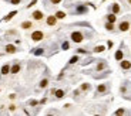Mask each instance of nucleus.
Listing matches in <instances>:
<instances>
[{
  "instance_id": "f257e3e1",
  "label": "nucleus",
  "mask_w": 131,
  "mask_h": 116,
  "mask_svg": "<svg viewBox=\"0 0 131 116\" xmlns=\"http://www.w3.org/2000/svg\"><path fill=\"white\" fill-rule=\"evenodd\" d=\"M70 38L73 43H81L84 40V34L81 31H73V33L70 34Z\"/></svg>"
},
{
  "instance_id": "f03ea898",
  "label": "nucleus",
  "mask_w": 131,
  "mask_h": 116,
  "mask_svg": "<svg viewBox=\"0 0 131 116\" xmlns=\"http://www.w3.org/2000/svg\"><path fill=\"white\" fill-rule=\"evenodd\" d=\"M44 38V34H43V31H33L31 33V40L33 41H41Z\"/></svg>"
},
{
  "instance_id": "7ed1b4c3",
  "label": "nucleus",
  "mask_w": 131,
  "mask_h": 116,
  "mask_svg": "<svg viewBox=\"0 0 131 116\" xmlns=\"http://www.w3.org/2000/svg\"><path fill=\"white\" fill-rule=\"evenodd\" d=\"M107 91H108L107 83H100L97 86V95H104V94H107Z\"/></svg>"
},
{
  "instance_id": "20e7f679",
  "label": "nucleus",
  "mask_w": 131,
  "mask_h": 116,
  "mask_svg": "<svg viewBox=\"0 0 131 116\" xmlns=\"http://www.w3.org/2000/svg\"><path fill=\"white\" fill-rule=\"evenodd\" d=\"M120 67H121V69H124V71H128V69H131V61L123 58V60L120 61Z\"/></svg>"
},
{
  "instance_id": "39448f33",
  "label": "nucleus",
  "mask_w": 131,
  "mask_h": 116,
  "mask_svg": "<svg viewBox=\"0 0 131 116\" xmlns=\"http://www.w3.org/2000/svg\"><path fill=\"white\" fill-rule=\"evenodd\" d=\"M118 30H120V31H128V30H130V21H128V20L121 21L120 25H118Z\"/></svg>"
},
{
  "instance_id": "423d86ee",
  "label": "nucleus",
  "mask_w": 131,
  "mask_h": 116,
  "mask_svg": "<svg viewBox=\"0 0 131 116\" xmlns=\"http://www.w3.org/2000/svg\"><path fill=\"white\" fill-rule=\"evenodd\" d=\"M106 68H107V62L104 61V60H98V64H97V67H95V71L100 72V71H103V69H106Z\"/></svg>"
},
{
  "instance_id": "0eeeda50",
  "label": "nucleus",
  "mask_w": 131,
  "mask_h": 116,
  "mask_svg": "<svg viewBox=\"0 0 131 116\" xmlns=\"http://www.w3.org/2000/svg\"><path fill=\"white\" fill-rule=\"evenodd\" d=\"M76 13L77 14H86V13H87V7H86L84 4H78L76 7Z\"/></svg>"
},
{
  "instance_id": "6e6552de",
  "label": "nucleus",
  "mask_w": 131,
  "mask_h": 116,
  "mask_svg": "<svg viewBox=\"0 0 131 116\" xmlns=\"http://www.w3.org/2000/svg\"><path fill=\"white\" fill-rule=\"evenodd\" d=\"M20 69H22V65H20L19 62H16V64H13V65L10 67V72L11 74H17V72H20Z\"/></svg>"
},
{
  "instance_id": "1a4fd4ad",
  "label": "nucleus",
  "mask_w": 131,
  "mask_h": 116,
  "mask_svg": "<svg viewBox=\"0 0 131 116\" xmlns=\"http://www.w3.org/2000/svg\"><path fill=\"white\" fill-rule=\"evenodd\" d=\"M51 94H54L57 99H61L63 96L66 95V92L63 91V89H53V91H51Z\"/></svg>"
},
{
  "instance_id": "9d476101",
  "label": "nucleus",
  "mask_w": 131,
  "mask_h": 116,
  "mask_svg": "<svg viewBox=\"0 0 131 116\" xmlns=\"http://www.w3.org/2000/svg\"><path fill=\"white\" fill-rule=\"evenodd\" d=\"M31 17L34 18V20H41V18H43V13H41L40 10H36V11H33Z\"/></svg>"
},
{
  "instance_id": "9b49d317",
  "label": "nucleus",
  "mask_w": 131,
  "mask_h": 116,
  "mask_svg": "<svg viewBox=\"0 0 131 116\" xmlns=\"http://www.w3.org/2000/svg\"><path fill=\"white\" fill-rule=\"evenodd\" d=\"M4 48H6V52H9V54H14L16 51H17V48L14 45H11V44H7Z\"/></svg>"
},
{
  "instance_id": "f8f14e48",
  "label": "nucleus",
  "mask_w": 131,
  "mask_h": 116,
  "mask_svg": "<svg viewBox=\"0 0 131 116\" xmlns=\"http://www.w3.org/2000/svg\"><path fill=\"white\" fill-rule=\"evenodd\" d=\"M7 74H10V64H4L2 67V75H7Z\"/></svg>"
},
{
  "instance_id": "ddd939ff",
  "label": "nucleus",
  "mask_w": 131,
  "mask_h": 116,
  "mask_svg": "<svg viewBox=\"0 0 131 116\" xmlns=\"http://www.w3.org/2000/svg\"><path fill=\"white\" fill-rule=\"evenodd\" d=\"M56 23H57V17H56V16H48L47 17V24L48 25H56Z\"/></svg>"
},
{
  "instance_id": "4468645a",
  "label": "nucleus",
  "mask_w": 131,
  "mask_h": 116,
  "mask_svg": "<svg viewBox=\"0 0 131 116\" xmlns=\"http://www.w3.org/2000/svg\"><path fill=\"white\" fill-rule=\"evenodd\" d=\"M16 14H17V11H16V10H14V11H10V13H9V14L3 18V21H9V20H11V18L14 17Z\"/></svg>"
},
{
  "instance_id": "2eb2a0df",
  "label": "nucleus",
  "mask_w": 131,
  "mask_h": 116,
  "mask_svg": "<svg viewBox=\"0 0 131 116\" xmlns=\"http://www.w3.org/2000/svg\"><path fill=\"white\" fill-rule=\"evenodd\" d=\"M114 57H116L117 61H121V60H123V57H124L123 51H121V50H117V52H116V55H114Z\"/></svg>"
},
{
  "instance_id": "dca6fc26",
  "label": "nucleus",
  "mask_w": 131,
  "mask_h": 116,
  "mask_svg": "<svg viewBox=\"0 0 131 116\" xmlns=\"http://www.w3.org/2000/svg\"><path fill=\"white\" fill-rule=\"evenodd\" d=\"M120 10H121V9H120V6H118L117 3H114L113 6H111V11H113L114 14H117V13H120Z\"/></svg>"
},
{
  "instance_id": "f3484780",
  "label": "nucleus",
  "mask_w": 131,
  "mask_h": 116,
  "mask_svg": "<svg viewBox=\"0 0 131 116\" xmlns=\"http://www.w3.org/2000/svg\"><path fill=\"white\" fill-rule=\"evenodd\" d=\"M116 20H117V17H116V14H114V13H110V14L107 16V21H110V23H116Z\"/></svg>"
},
{
  "instance_id": "a211bd4d",
  "label": "nucleus",
  "mask_w": 131,
  "mask_h": 116,
  "mask_svg": "<svg viewBox=\"0 0 131 116\" xmlns=\"http://www.w3.org/2000/svg\"><path fill=\"white\" fill-rule=\"evenodd\" d=\"M31 52L34 55H41V54H44V48H34Z\"/></svg>"
},
{
  "instance_id": "6ab92c4d",
  "label": "nucleus",
  "mask_w": 131,
  "mask_h": 116,
  "mask_svg": "<svg viewBox=\"0 0 131 116\" xmlns=\"http://www.w3.org/2000/svg\"><path fill=\"white\" fill-rule=\"evenodd\" d=\"M47 85H48V79H47V78H44V79H41V81H40V83H39V86H40L41 89H43V88H46Z\"/></svg>"
},
{
  "instance_id": "aec40b11",
  "label": "nucleus",
  "mask_w": 131,
  "mask_h": 116,
  "mask_svg": "<svg viewBox=\"0 0 131 116\" xmlns=\"http://www.w3.org/2000/svg\"><path fill=\"white\" fill-rule=\"evenodd\" d=\"M106 30H107V31H114V23L107 21L106 23Z\"/></svg>"
},
{
  "instance_id": "412c9836",
  "label": "nucleus",
  "mask_w": 131,
  "mask_h": 116,
  "mask_svg": "<svg viewBox=\"0 0 131 116\" xmlns=\"http://www.w3.org/2000/svg\"><path fill=\"white\" fill-rule=\"evenodd\" d=\"M31 25H33V24H31V21H23V23H22V27H23L24 30H29Z\"/></svg>"
},
{
  "instance_id": "4be33fe9",
  "label": "nucleus",
  "mask_w": 131,
  "mask_h": 116,
  "mask_svg": "<svg viewBox=\"0 0 131 116\" xmlns=\"http://www.w3.org/2000/svg\"><path fill=\"white\" fill-rule=\"evenodd\" d=\"M90 88H91V85H90V83H83V85H81V86H80V91L86 92V91H88Z\"/></svg>"
},
{
  "instance_id": "5701e85b",
  "label": "nucleus",
  "mask_w": 131,
  "mask_h": 116,
  "mask_svg": "<svg viewBox=\"0 0 131 116\" xmlns=\"http://www.w3.org/2000/svg\"><path fill=\"white\" fill-rule=\"evenodd\" d=\"M77 61H80V57H78V55H74V57H71V58H70L69 64H76Z\"/></svg>"
},
{
  "instance_id": "b1692460",
  "label": "nucleus",
  "mask_w": 131,
  "mask_h": 116,
  "mask_svg": "<svg viewBox=\"0 0 131 116\" xmlns=\"http://www.w3.org/2000/svg\"><path fill=\"white\" fill-rule=\"evenodd\" d=\"M54 16L58 18V20H61V18H64V17H66V13H64V11H57Z\"/></svg>"
},
{
  "instance_id": "393cba45",
  "label": "nucleus",
  "mask_w": 131,
  "mask_h": 116,
  "mask_svg": "<svg viewBox=\"0 0 131 116\" xmlns=\"http://www.w3.org/2000/svg\"><path fill=\"white\" fill-rule=\"evenodd\" d=\"M104 50H106V47H104V45H97V47L94 48V52H103Z\"/></svg>"
},
{
  "instance_id": "a878e982",
  "label": "nucleus",
  "mask_w": 131,
  "mask_h": 116,
  "mask_svg": "<svg viewBox=\"0 0 131 116\" xmlns=\"http://www.w3.org/2000/svg\"><path fill=\"white\" fill-rule=\"evenodd\" d=\"M70 48V43L69 41H64V43L61 44V50H64V51H67Z\"/></svg>"
},
{
  "instance_id": "bb28decb",
  "label": "nucleus",
  "mask_w": 131,
  "mask_h": 116,
  "mask_svg": "<svg viewBox=\"0 0 131 116\" xmlns=\"http://www.w3.org/2000/svg\"><path fill=\"white\" fill-rule=\"evenodd\" d=\"M114 113H116V115H124V113H125V110H124V109H117Z\"/></svg>"
},
{
  "instance_id": "cd10ccee",
  "label": "nucleus",
  "mask_w": 131,
  "mask_h": 116,
  "mask_svg": "<svg viewBox=\"0 0 131 116\" xmlns=\"http://www.w3.org/2000/svg\"><path fill=\"white\" fill-rule=\"evenodd\" d=\"M29 105L30 106H36V105H39V102L34 101V99H31V101H29Z\"/></svg>"
},
{
  "instance_id": "c85d7f7f",
  "label": "nucleus",
  "mask_w": 131,
  "mask_h": 116,
  "mask_svg": "<svg viewBox=\"0 0 131 116\" xmlns=\"http://www.w3.org/2000/svg\"><path fill=\"white\" fill-rule=\"evenodd\" d=\"M9 2H10L11 4H20L23 2V0H9Z\"/></svg>"
},
{
  "instance_id": "c756f323",
  "label": "nucleus",
  "mask_w": 131,
  "mask_h": 116,
  "mask_svg": "<svg viewBox=\"0 0 131 116\" xmlns=\"http://www.w3.org/2000/svg\"><path fill=\"white\" fill-rule=\"evenodd\" d=\"M77 52H78V54H87V51L83 50V48H78V50H77Z\"/></svg>"
},
{
  "instance_id": "7c9ffc66",
  "label": "nucleus",
  "mask_w": 131,
  "mask_h": 116,
  "mask_svg": "<svg viewBox=\"0 0 131 116\" xmlns=\"http://www.w3.org/2000/svg\"><path fill=\"white\" fill-rule=\"evenodd\" d=\"M37 2H39V0H33V2H31L30 4H27V7H33V6H34V4L37 3Z\"/></svg>"
},
{
  "instance_id": "2f4dec72",
  "label": "nucleus",
  "mask_w": 131,
  "mask_h": 116,
  "mask_svg": "<svg viewBox=\"0 0 131 116\" xmlns=\"http://www.w3.org/2000/svg\"><path fill=\"white\" fill-rule=\"evenodd\" d=\"M50 3L51 4H58V3H61V0H50Z\"/></svg>"
},
{
  "instance_id": "473e14b6",
  "label": "nucleus",
  "mask_w": 131,
  "mask_h": 116,
  "mask_svg": "<svg viewBox=\"0 0 131 116\" xmlns=\"http://www.w3.org/2000/svg\"><path fill=\"white\" fill-rule=\"evenodd\" d=\"M9 109H10L11 112H13V110H16V105H10V106H9Z\"/></svg>"
},
{
  "instance_id": "72a5a7b5",
  "label": "nucleus",
  "mask_w": 131,
  "mask_h": 116,
  "mask_svg": "<svg viewBox=\"0 0 131 116\" xmlns=\"http://www.w3.org/2000/svg\"><path fill=\"white\" fill-rule=\"evenodd\" d=\"M125 91H127V88H125V86H121V92H123V94H124V92H125Z\"/></svg>"
},
{
  "instance_id": "f704fd0d",
  "label": "nucleus",
  "mask_w": 131,
  "mask_h": 116,
  "mask_svg": "<svg viewBox=\"0 0 131 116\" xmlns=\"http://www.w3.org/2000/svg\"><path fill=\"white\" fill-rule=\"evenodd\" d=\"M46 102H47V99L44 98V99H41V101H40V103H41V105H43V103H46Z\"/></svg>"
},
{
  "instance_id": "c9c22d12",
  "label": "nucleus",
  "mask_w": 131,
  "mask_h": 116,
  "mask_svg": "<svg viewBox=\"0 0 131 116\" xmlns=\"http://www.w3.org/2000/svg\"><path fill=\"white\" fill-rule=\"evenodd\" d=\"M128 3H130V4H131V0H128Z\"/></svg>"
}]
</instances>
